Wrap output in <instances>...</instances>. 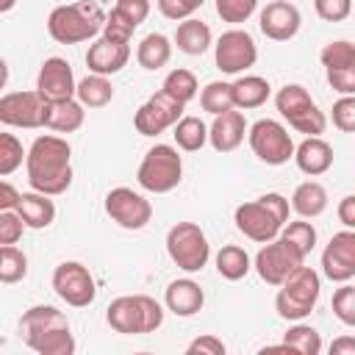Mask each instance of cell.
<instances>
[{
  "label": "cell",
  "mask_w": 355,
  "mask_h": 355,
  "mask_svg": "<svg viewBox=\"0 0 355 355\" xmlns=\"http://www.w3.org/2000/svg\"><path fill=\"white\" fill-rule=\"evenodd\" d=\"M25 172L33 191L58 197L72 186V147L67 139L44 133L25 150Z\"/></svg>",
  "instance_id": "obj_1"
},
{
  "label": "cell",
  "mask_w": 355,
  "mask_h": 355,
  "mask_svg": "<svg viewBox=\"0 0 355 355\" xmlns=\"http://www.w3.org/2000/svg\"><path fill=\"white\" fill-rule=\"evenodd\" d=\"M105 11L97 0H78L67 6H55L47 17V33L58 44L89 42L103 31Z\"/></svg>",
  "instance_id": "obj_2"
},
{
  "label": "cell",
  "mask_w": 355,
  "mask_h": 355,
  "mask_svg": "<svg viewBox=\"0 0 355 355\" xmlns=\"http://www.w3.org/2000/svg\"><path fill=\"white\" fill-rule=\"evenodd\" d=\"M233 222L239 233H244L250 241L266 244L272 241L280 227L288 222V200L277 191H269L252 202H241L233 211Z\"/></svg>",
  "instance_id": "obj_3"
},
{
  "label": "cell",
  "mask_w": 355,
  "mask_h": 355,
  "mask_svg": "<svg viewBox=\"0 0 355 355\" xmlns=\"http://www.w3.org/2000/svg\"><path fill=\"white\" fill-rule=\"evenodd\" d=\"M105 322L114 333L122 336L155 333L164 324V305L147 294H125L108 302Z\"/></svg>",
  "instance_id": "obj_4"
},
{
  "label": "cell",
  "mask_w": 355,
  "mask_h": 355,
  "mask_svg": "<svg viewBox=\"0 0 355 355\" xmlns=\"http://www.w3.org/2000/svg\"><path fill=\"white\" fill-rule=\"evenodd\" d=\"M277 297H275V311L280 319L286 322H302L313 305L319 302L322 294V280L311 266H297L280 286H277Z\"/></svg>",
  "instance_id": "obj_5"
},
{
  "label": "cell",
  "mask_w": 355,
  "mask_h": 355,
  "mask_svg": "<svg viewBox=\"0 0 355 355\" xmlns=\"http://www.w3.org/2000/svg\"><path fill=\"white\" fill-rule=\"evenodd\" d=\"M136 180L150 194H166L180 186L183 180V158L172 144H155L144 153Z\"/></svg>",
  "instance_id": "obj_6"
},
{
  "label": "cell",
  "mask_w": 355,
  "mask_h": 355,
  "mask_svg": "<svg viewBox=\"0 0 355 355\" xmlns=\"http://www.w3.org/2000/svg\"><path fill=\"white\" fill-rule=\"evenodd\" d=\"M275 105H277L280 116L288 122V128H294L297 133L322 136L324 128H327L324 114L319 111V105L313 103V97L308 94V89L300 86V83H286L275 94Z\"/></svg>",
  "instance_id": "obj_7"
},
{
  "label": "cell",
  "mask_w": 355,
  "mask_h": 355,
  "mask_svg": "<svg viewBox=\"0 0 355 355\" xmlns=\"http://www.w3.org/2000/svg\"><path fill=\"white\" fill-rule=\"evenodd\" d=\"M166 252L172 263L183 272H200L211 258L208 236L194 222H178L166 233Z\"/></svg>",
  "instance_id": "obj_8"
},
{
  "label": "cell",
  "mask_w": 355,
  "mask_h": 355,
  "mask_svg": "<svg viewBox=\"0 0 355 355\" xmlns=\"http://www.w3.org/2000/svg\"><path fill=\"white\" fill-rule=\"evenodd\" d=\"M247 139H250L255 158L269 166L288 164L294 155V139H291L288 128H283L277 119H258L247 130Z\"/></svg>",
  "instance_id": "obj_9"
},
{
  "label": "cell",
  "mask_w": 355,
  "mask_h": 355,
  "mask_svg": "<svg viewBox=\"0 0 355 355\" xmlns=\"http://www.w3.org/2000/svg\"><path fill=\"white\" fill-rule=\"evenodd\" d=\"M305 263V255L297 250V247H291L286 239H280V236H275L272 241H266L261 250H258V255H255V272H258V277L263 280V283H269V286H280L297 266H302Z\"/></svg>",
  "instance_id": "obj_10"
},
{
  "label": "cell",
  "mask_w": 355,
  "mask_h": 355,
  "mask_svg": "<svg viewBox=\"0 0 355 355\" xmlns=\"http://www.w3.org/2000/svg\"><path fill=\"white\" fill-rule=\"evenodd\" d=\"M214 61H216V69L219 72H225V75H241L244 69H250L258 61L255 39L247 31H241V28L225 31L216 39V44H214Z\"/></svg>",
  "instance_id": "obj_11"
},
{
  "label": "cell",
  "mask_w": 355,
  "mask_h": 355,
  "mask_svg": "<svg viewBox=\"0 0 355 355\" xmlns=\"http://www.w3.org/2000/svg\"><path fill=\"white\" fill-rule=\"evenodd\" d=\"M53 291L72 308H86L97 297L94 277L80 261H61L53 269Z\"/></svg>",
  "instance_id": "obj_12"
},
{
  "label": "cell",
  "mask_w": 355,
  "mask_h": 355,
  "mask_svg": "<svg viewBox=\"0 0 355 355\" xmlns=\"http://www.w3.org/2000/svg\"><path fill=\"white\" fill-rule=\"evenodd\" d=\"M47 100L39 92H11L0 97V122L8 128L36 130L44 128Z\"/></svg>",
  "instance_id": "obj_13"
},
{
  "label": "cell",
  "mask_w": 355,
  "mask_h": 355,
  "mask_svg": "<svg viewBox=\"0 0 355 355\" xmlns=\"http://www.w3.org/2000/svg\"><path fill=\"white\" fill-rule=\"evenodd\" d=\"M105 214L125 230H141L153 219V205L144 194L128 186H116L105 194Z\"/></svg>",
  "instance_id": "obj_14"
},
{
  "label": "cell",
  "mask_w": 355,
  "mask_h": 355,
  "mask_svg": "<svg viewBox=\"0 0 355 355\" xmlns=\"http://www.w3.org/2000/svg\"><path fill=\"white\" fill-rule=\"evenodd\" d=\"M183 116V105L178 100H172L169 94L164 92H155L150 94L133 114V128L141 133V136H158L164 130H169L178 119Z\"/></svg>",
  "instance_id": "obj_15"
},
{
  "label": "cell",
  "mask_w": 355,
  "mask_h": 355,
  "mask_svg": "<svg viewBox=\"0 0 355 355\" xmlns=\"http://www.w3.org/2000/svg\"><path fill=\"white\" fill-rule=\"evenodd\" d=\"M322 275L333 283H349L355 277V230L352 227L333 233V239L322 250Z\"/></svg>",
  "instance_id": "obj_16"
},
{
  "label": "cell",
  "mask_w": 355,
  "mask_h": 355,
  "mask_svg": "<svg viewBox=\"0 0 355 355\" xmlns=\"http://www.w3.org/2000/svg\"><path fill=\"white\" fill-rule=\"evenodd\" d=\"M147 14H150V0H116L111 14H105V22H103L100 33L111 42L128 44L133 31L147 19Z\"/></svg>",
  "instance_id": "obj_17"
},
{
  "label": "cell",
  "mask_w": 355,
  "mask_h": 355,
  "mask_svg": "<svg viewBox=\"0 0 355 355\" xmlns=\"http://www.w3.org/2000/svg\"><path fill=\"white\" fill-rule=\"evenodd\" d=\"M258 25H261V33L272 42H288L300 33V25H302V14L294 3L288 0H272L266 3V8L261 11L258 17Z\"/></svg>",
  "instance_id": "obj_18"
},
{
  "label": "cell",
  "mask_w": 355,
  "mask_h": 355,
  "mask_svg": "<svg viewBox=\"0 0 355 355\" xmlns=\"http://www.w3.org/2000/svg\"><path fill=\"white\" fill-rule=\"evenodd\" d=\"M36 92H39L47 103L75 97V75H72L69 61L61 58V55L44 58V64H42V69H39V78H36Z\"/></svg>",
  "instance_id": "obj_19"
},
{
  "label": "cell",
  "mask_w": 355,
  "mask_h": 355,
  "mask_svg": "<svg viewBox=\"0 0 355 355\" xmlns=\"http://www.w3.org/2000/svg\"><path fill=\"white\" fill-rule=\"evenodd\" d=\"M128 58H130V47L122 44V42H111L105 36L94 39L89 44V50H86V67H89V72L105 75V78L122 72L128 67Z\"/></svg>",
  "instance_id": "obj_20"
},
{
  "label": "cell",
  "mask_w": 355,
  "mask_h": 355,
  "mask_svg": "<svg viewBox=\"0 0 355 355\" xmlns=\"http://www.w3.org/2000/svg\"><path fill=\"white\" fill-rule=\"evenodd\" d=\"M244 133H247V119L241 111H225V114H216L214 122L208 125V141L216 153H233L241 141H244Z\"/></svg>",
  "instance_id": "obj_21"
},
{
  "label": "cell",
  "mask_w": 355,
  "mask_h": 355,
  "mask_svg": "<svg viewBox=\"0 0 355 355\" xmlns=\"http://www.w3.org/2000/svg\"><path fill=\"white\" fill-rule=\"evenodd\" d=\"M294 164L308 178H319L333 166V147L322 136H305L300 144H294Z\"/></svg>",
  "instance_id": "obj_22"
},
{
  "label": "cell",
  "mask_w": 355,
  "mask_h": 355,
  "mask_svg": "<svg viewBox=\"0 0 355 355\" xmlns=\"http://www.w3.org/2000/svg\"><path fill=\"white\" fill-rule=\"evenodd\" d=\"M164 305L175 313V316H194L202 305H205V291L200 288L197 280L191 277H178L166 286L164 291Z\"/></svg>",
  "instance_id": "obj_23"
},
{
  "label": "cell",
  "mask_w": 355,
  "mask_h": 355,
  "mask_svg": "<svg viewBox=\"0 0 355 355\" xmlns=\"http://www.w3.org/2000/svg\"><path fill=\"white\" fill-rule=\"evenodd\" d=\"M58 327H69V322L53 305H33L19 319V336H22L25 344L33 341V338H39L42 333H50V330H58Z\"/></svg>",
  "instance_id": "obj_24"
},
{
  "label": "cell",
  "mask_w": 355,
  "mask_h": 355,
  "mask_svg": "<svg viewBox=\"0 0 355 355\" xmlns=\"http://www.w3.org/2000/svg\"><path fill=\"white\" fill-rule=\"evenodd\" d=\"M14 211L22 216L25 227L31 230H42V227H50L53 219H55V202L47 197V194H39V191H28V194H19Z\"/></svg>",
  "instance_id": "obj_25"
},
{
  "label": "cell",
  "mask_w": 355,
  "mask_h": 355,
  "mask_svg": "<svg viewBox=\"0 0 355 355\" xmlns=\"http://www.w3.org/2000/svg\"><path fill=\"white\" fill-rule=\"evenodd\" d=\"M86 122V108L69 97V100H55L47 103V114H44V128L55 130V133H75L80 130Z\"/></svg>",
  "instance_id": "obj_26"
},
{
  "label": "cell",
  "mask_w": 355,
  "mask_h": 355,
  "mask_svg": "<svg viewBox=\"0 0 355 355\" xmlns=\"http://www.w3.org/2000/svg\"><path fill=\"white\" fill-rule=\"evenodd\" d=\"M230 94H233V108L250 111V108H261L269 100L272 86L261 75H241L239 80L230 83Z\"/></svg>",
  "instance_id": "obj_27"
},
{
  "label": "cell",
  "mask_w": 355,
  "mask_h": 355,
  "mask_svg": "<svg viewBox=\"0 0 355 355\" xmlns=\"http://www.w3.org/2000/svg\"><path fill=\"white\" fill-rule=\"evenodd\" d=\"M175 44L186 55H202L211 47V28H208V22L194 19V17L180 19V25L175 31Z\"/></svg>",
  "instance_id": "obj_28"
},
{
  "label": "cell",
  "mask_w": 355,
  "mask_h": 355,
  "mask_svg": "<svg viewBox=\"0 0 355 355\" xmlns=\"http://www.w3.org/2000/svg\"><path fill=\"white\" fill-rule=\"evenodd\" d=\"M291 208L300 219H316L327 208V189L316 180H305L291 194Z\"/></svg>",
  "instance_id": "obj_29"
},
{
  "label": "cell",
  "mask_w": 355,
  "mask_h": 355,
  "mask_svg": "<svg viewBox=\"0 0 355 355\" xmlns=\"http://www.w3.org/2000/svg\"><path fill=\"white\" fill-rule=\"evenodd\" d=\"M169 58H172V42L164 33H147L136 47V61L147 72H155V69L166 67Z\"/></svg>",
  "instance_id": "obj_30"
},
{
  "label": "cell",
  "mask_w": 355,
  "mask_h": 355,
  "mask_svg": "<svg viewBox=\"0 0 355 355\" xmlns=\"http://www.w3.org/2000/svg\"><path fill=\"white\" fill-rule=\"evenodd\" d=\"M75 100L83 108H103L114 100V86L105 75H86L83 80L75 83Z\"/></svg>",
  "instance_id": "obj_31"
},
{
  "label": "cell",
  "mask_w": 355,
  "mask_h": 355,
  "mask_svg": "<svg viewBox=\"0 0 355 355\" xmlns=\"http://www.w3.org/2000/svg\"><path fill=\"white\" fill-rule=\"evenodd\" d=\"M172 136H175V144L186 153H197L205 147L208 141V125L200 119V116H180L175 125H172Z\"/></svg>",
  "instance_id": "obj_32"
},
{
  "label": "cell",
  "mask_w": 355,
  "mask_h": 355,
  "mask_svg": "<svg viewBox=\"0 0 355 355\" xmlns=\"http://www.w3.org/2000/svg\"><path fill=\"white\" fill-rule=\"evenodd\" d=\"M252 269V261H250V252L239 244H225L219 252H216V272L225 277V280H241L247 277V272Z\"/></svg>",
  "instance_id": "obj_33"
},
{
  "label": "cell",
  "mask_w": 355,
  "mask_h": 355,
  "mask_svg": "<svg viewBox=\"0 0 355 355\" xmlns=\"http://www.w3.org/2000/svg\"><path fill=\"white\" fill-rule=\"evenodd\" d=\"M197 89H200V86H197L194 72H191V69H183V67L172 69V72L164 78V83H161V92L169 94L172 100H178L180 105L191 103V100L197 97Z\"/></svg>",
  "instance_id": "obj_34"
},
{
  "label": "cell",
  "mask_w": 355,
  "mask_h": 355,
  "mask_svg": "<svg viewBox=\"0 0 355 355\" xmlns=\"http://www.w3.org/2000/svg\"><path fill=\"white\" fill-rule=\"evenodd\" d=\"M283 344L291 352H300V355H319L322 352V336H319V330L311 327V324H302V322H297L294 327H288V333L283 336Z\"/></svg>",
  "instance_id": "obj_35"
},
{
  "label": "cell",
  "mask_w": 355,
  "mask_h": 355,
  "mask_svg": "<svg viewBox=\"0 0 355 355\" xmlns=\"http://www.w3.org/2000/svg\"><path fill=\"white\" fill-rule=\"evenodd\" d=\"M28 275V255L14 244L0 247V283H19Z\"/></svg>",
  "instance_id": "obj_36"
},
{
  "label": "cell",
  "mask_w": 355,
  "mask_h": 355,
  "mask_svg": "<svg viewBox=\"0 0 355 355\" xmlns=\"http://www.w3.org/2000/svg\"><path fill=\"white\" fill-rule=\"evenodd\" d=\"M280 239H286L291 247H297L305 258L313 252V247H316V227L308 222V219H297V222H286L283 227H280V233H277Z\"/></svg>",
  "instance_id": "obj_37"
},
{
  "label": "cell",
  "mask_w": 355,
  "mask_h": 355,
  "mask_svg": "<svg viewBox=\"0 0 355 355\" xmlns=\"http://www.w3.org/2000/svg\"><path fill=\"white\" fill-rule=\"evenodd\" d=\"M200 105H202V111H208L211 116L230 111V108H233L230 83H225V80H211V83L200 92Z\"/></svg>",
  "instance_id": "obj_38"
},
{
  "label": "cell",
  "mask_w": 355,
  "mask_h": 355,
  "mask_svg": "<svg viewBox=\"0 0 355 355\" xmlns=\"http://www.w3.org/2000/svg\"><path fill=\"white\" fill-rule=\"evenodd\" d=\"M319 58L324 69H347V67H355V47L347 39H336L322 47Z\"/></svg>",
  "instance_id": "obj_39"
},
{
  "label": "cell",
  "mask_w": 355,
  "mask_h": 355,
  "mask_svg": "<svg viewBox=\"0 0 355 355\" xmlns=\"http://www.w3.org/2000/svg\"><path fill=\"white\" fill-rule=\"evenodd\" d=\"M25 161V147L14 133H0V178L14 175Z\"/></svg>",
  "instance_id": "obj_40"
},
{
  "label": "cell",
  "mask_w": 355,
  "mask_h": 355,
  "mask_svg": "<svg viewBox=\"0 0 355 355\" xmlns=\"http://www.w3.org/2000/svg\"><path fill=\"white\" fill-rule=\"evenodd\" d=\"M214 6H216V14L222 22L241 25L255 14L258 0H214Z\"/></svg>",
  "instance_id": "obj_41"
},
{
  "label": "cell",
  "mask_w": 355,
  "mask_h": 355,
  "mask_svg": "<svg viewBox=\"0 0 355 355\" xmlns=\"http://www.w3.org/2000/svg\"><path fill=\"white\" fill-rule=\"evenodd\" d=\"M333 313L341 324L352 327L355 324V286L349 283H341L333 294Z\"/></svg>",
  "instance_id": "obj_42"
},
{
  "label": "cell",
  "mask_w": 355,
  "mask_h": 355,
  "mask_svg": "<svg viewBox=\"0 0 355 355\" xmlns=\"http://www.w3.org/2000/svg\"><path fill=\"white\" fill-rule=\"evenodd\" d=\"M333 125L341 133H352L355 130V97L352 94H341L333 103Z\"/></svg>",
  "instance_id": "obj_43"
},
{
  "label": "cell",
  "mask_w": 355,
  "mask_h": 355,
  "mask_svg": "<svg viewBox=\"0 0 355 355\" xmlns=\"http://www.w3.org/2000/svg\"><path fill=\"white\" fill-rule=\"evenodd\" d=\"M25 233V222L22 216L8 208V211H0V244H17Z\"/></svg>",
  "instance_id": "obj_44"
},
{
  "label": "cell",
  "mask_w": 355,
  "mask_h": 355,
  "mask_svg": "<svg viewBox=\"0 0 355 355\" xmlns=\"http://www.w3.org/2000/svg\"><path fill=\"white\" fill-rule=\"evenodd\" d=\"M313 8L319 19L324 22H341L352 14V0H313Z\"/></svg>",
  "instance_id": "obj_45"
},
{
  "label": "cell",
  "mask_w": 355,
  "mask_h": 355,
  "mask_svg": "<svg viewBox=\"0 0 355 355\" xmlns=\"http://www.w3.org/2000/svg\"><path fill=\"white\" fill-rule=\"evenodd\" d=\"M158 3V11L166 17V19H186V17H191L200 6L194 3V0H155Z\"/></svg>",
  "instance_id": "obj_46"
},
{
  "label": "cell",
  "mask_w": 355,
  "mask_h": 355,
  "mask_svg": "<svg viewBox=\"0 0 355 355\" xmlns=\"http://www.w3.org/2000/svg\"><path fill=\"white\" fill-rule=\"evenodd\" d=\"M327 83L333 86V92L338 94H355V67L347 69H324Z\"/></svg>",
  "instance_id": "obj_47"
},
{
  "label": "cell",
  "mask_w": 355,
  "mask_h": 355,
  "mask_svg": "<svg viewBox=\"0 0 355 355\" xmlns=\"http://www.w3.org/2000/svg\"><path fill=\"white\" fill-rule=\"evenodd\" d=\"M225 341L222 338H216V336H211V333H205V336H200V338H194L189 347H186V352L189 355H225Z\"/></svg>",
  "instance_id": "obj_48"
},
{
  "label": "cell",
  "mask_w": 355,
  "mask_h": 355,
  "mask_svg": "<svg viewBox=\"0 0 355 355\" xmlns=\"http://www.w3.org/2000/svg\"><path fill=\"white\" fill-rule=\"evenodd\" d=\"M338 222L344 227H355V194L341 197V202H338Z\"/></svg>",
  "instance_id": "obj_49"
},
{
  "label": "cell",
  "mask_w": 355,
  "mask_h": 355,
  "mask_svg": "<svg viewBox=\"0 0 355 355\" xmlns=\"http://www.w3.org/2000/svg\"><path fill=\"white\" fill-rule=\"evenodd\" d=\"M17 200H19V191H17L8 180H0V211L14 208V205H17Z\"/></svg>",
  "instance_id": "obj_50"
},
{
  "label": "cell",
  "mask_w": 355,
  "mask_h": 355,
  "mask_svg": "<svg viewBox=\"0 0 355 355\" xmlns=\"http://www.w3.org/2000/svg\"><path fill=\"white\" fill-rule=\"evenodd\" d=\"M330 352H333V355H355V338H352V336H344V338L333 341Z\"/></svg>",
  "instance_id": "obj_51"
},
{
  "label": "cell",
  "mask_w": 355,
  "mask_h": 355,
  "mask_svg": "<svg viewBox=\"0 0 355 355\" xmlns=\"http://www.w3.org/2000/svg\"><path fill=\"white\" fill-rule=\"evenodd\" d=\"M6 83H8V64L6 58H0V89H6Z\"/></svg>",
  "instance_id": "obj_52"
},
{
  "label": "cell",
  "mask_w": 355,
  "mask_h": 355,
  "mask_svg": "<svg viewBox=\"0 0 355 355\" xmlns=\"http://www.w3.org/2000/svg\"><path fill=\"white\" fill-rule=\"evenodd\" d=\"M17 6V0H0V14H6V11H11Z\"/></svg>",
  "instance_id": "obj_53"
},
{
  "label": "cell",
  "mask_w": 355,
  "mask_h": 355,
  "mask_svg": "<svg viewBox=\"0 0 355 355\" xmlns=\"http://www.w3.org/2000/svg\"><path fill=\"white\" fill-rule=\"evenodd\" d=\"M194 3H197V6H202V3H205V0H194Z\"/></svg>",
  "instance_id": "obj_54"
},
{
  "label": "cell",
  "mask_w": 355,
  "mask_h": 355,
  "mask_svg": "<svg viewBox=\"0 0 355 355\" xmlns=\"http://www.w3.org/2000/svg\"><path fill=\"white\" fill-rule=\"evenodd\" d=\"M0 247H3V244H0Z\"/></svg>",
  "instance_id": "obj_55"
}]
</instances>
